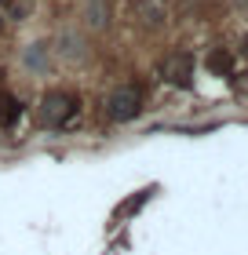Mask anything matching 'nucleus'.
<instances>
[{
  "label": "nucleus",
  "instance_id": "39448f33",
  "mask_svg": "<svg viewBox=\"0 0 248 255\" xmlns=\"http://www.w3.org/2000/svg\"><path fill=\"white\" fill-rule=\"evenodd\" d=\"M208 69H212L216 77L230 73V69H234V55H230V51H212V55H208Z\"/></svg>",
  "mask_w": 248,
  "mask_h": 255
},
{
  "label": "nucleus",
  "instance_id": "423d86ee",
  "mask_svg": "<svg viewBox=\"0 0 248 255\" xmlns=\"http://www.w3.org/2000/svg\"><path fill=\"white\" fill-rule=\"evenodd\" d=\"M150 193H153V190H143V193H139V197H128V201H124L121 208H117V219H124L128 212H139V208H143V204L150 201Z\"/></svg>",
  "mask_w": 248,
  "mask_h": 255
},
{
  "label": "nucleus",
  "instance_id": "20e7f679",
  "mask_svg": "<svg viewBox=\"0 0 248 255\" xmlns=\"http://www.w3.org/2000/svg\"><path fill=\"white\" fill-rule=\"evenodd\" d=\"M18 117H22V102H18V99H11V95H0V124L11 128Z\"/></svg>",
  "mask_w": 248,
  "mask_h": 255
},
{
  "label": "nucleus",
  "instance_id": "f257e3e1",
  "mask_svg": "<svg viewBox=\"0 0 248 255\" xmlns=\"http://www.w3.org/2000/svg\"><path fill=\"white\" fill-rule=\"evenodd\" d=\"M77 95H69V91H48L40 102V117L48 128H66L69 121L77 117Z\"/></svg>",
  "mask_w": 248,
  "mask_h": 255
},
{
  "label": "nucleus",
  "instance_id": "f03ea898",
  "mask_svg": "<svg viewBox=\"0 0 248 255\" xmlns=\"http://www.w3.org/2000/svg\"><path fill=\"white\" fill-rule=\"evenodd\" d=\"M139 88L135 84H124V88H117L110 102H106V117H110L113 124H124V121H132L135 113H139Z\"/></svg>",
  "mask_w": 248,
  "mask_h": 255
},
{
  "label": "nucleus",
  "instance_id": "7ed1b4c3",
  "mask_svg": "<svg viewBox=\"0 0 248 255\" xmlns=\"http://www.w3.org/2000/svg\"><path fill=\"white\" fill-rule=\"evenodd\" d=\"M161 77L168 80V84H190V77H194V59L190 55H172V59H164L161 62Z\"/></svg>",
  "mask_w": 248,
  "mask_h": 255
}]
</instances>
